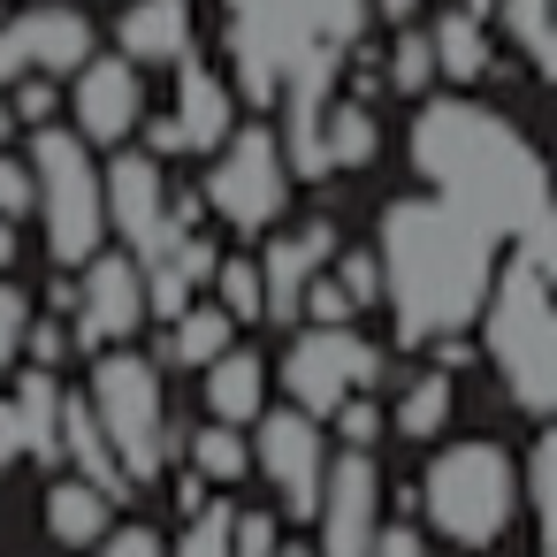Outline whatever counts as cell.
Here are the masks:
<instances>
[{
	"label": "cell",
	"mask_w": 557,
	"mask_h": 557,
	"mask_svg": "<svg viewBox=\"0 0 557 557\" xmlns=\"http://www.w3.org/2000/svg\"><path fill=\"white\" fill-rule=\"evenodd\" d=\"M222 16V70L245 108L275 115L283 161L298 184H329V138L321 115L336 100V70L351 39H367V0H214Z\"/></svg>",
	"instance_id": "cell-1"
},
{
	"label": "cell",
	"mask_w": 557,
	"mask_h": 557,
	"mask_svg": "<svg viewBox=\"0 0 557 557\" xmlns=\"http://www.w3.org/2000/svg\"><path fill=\"white\" fill-rule=\"evenodd\" d=\"M405 153H412V176L466 207L496 245L527 252L557 230V184H549V161L534 153V138L496 115L488 100L473 92H428L412 100V131H405Z\"/></svg>",
	"instance_id": "cell-2"
},
{
	"label": "cell",
	"mask_w": 557,
	"mask_h": 557,
	"mask_svg": "<svg viewBox=\"0 0 557 557\" xmlns=\"http://www.w3.org/2000/svg\"><path fill=\"white\" fill-rule=\"evenodd\" d=\"M374 252H382V306H389V329H397V344H428V336H458V329H473L481 321V306H488V283H496V237L466 214V207H450V199H435V191H420V199H389L382 207V222H374Z\"/></svg>",
	"instance_id": "cell-3"
},
{
	"label": "cell",
	"mask_w": 557,
	"mask_h": 557,
	"mask_svg": "<svg viewBox=\"0 0 557 557\" xmlns=\"http://www.w3.org/2000/svg\"><path fill=\"white\" fill-rule=\"evenodd\" d=\"M473 344L496 374V389L527 420H557V290L511 252L488 283V306L473 321Z\"/></svg>",
	"instance_id": "cell-4"
},
{
	"label": "cell",
	"mask_w": 557,
	"mask_h": 557,
	"mask_svg": "<svg viewBox=\"0 0 557 557\" xmlns=\"http://www.w3.org/2000/svg\"><path fill=\"white\" fill-rule=\"evenodd\" d=\"M412 496H420V519H428L450 549H496L504 527H511L519 504H527L511 450L488 443V435H458V443L435 435V458L420 466Z\"/></svg>",
	"instance_id": "cell-5"
},
{
	"label": "cell",
	"mask_w": 557,
	"mask_h": 557,
	"mask_svg": "<svg viewBox=\"0 0 557 557\" xmlns=\"http://www.w3.org/2000/svg\"><path fill=\"white\" fill-rule=\"evenodd\" d=\"M92 420L123 466L131 488H161L169 466H176V428H169V382H161V359H146L138 344H108L92 351Z\"/></svg>",
	"instance_id": "cell-6"
},
{
	"label": "cell",
	"mask_w": 557,
	"mask_h": 557,
	"mask_svg": "<svg viewBox=\"0 0 557 557\" xmlns=\"http://www.w3.org/2000/svg\"><path fill=\"white\" fill-rule=\"evenodd\" d=\"M32 176H39V237L54 268H85L108 245V176H100V146H85L70 123H39L24 146Z\"/></svg>",
	"instance_id": "cell-7"
},
{
	"label": "cell",
	"mask_w": 557,
	"mask_h": 557,
	"mask_svg": "<svg viewBox=\"0 0 557 557\" xmlns=\"http://www.w3.org/2000/svg\"><path fill=\"white\" fill-rule=\"evenodd\" d=\"M199 199H207V214H222V222H230L237 237H252V245H260L283 214H290L298 176H290V161H283L275 115H268V123H237V131L207 153Z\"/></svg>",
	"instance_id": "cell-8"
},
{
	"label": "cell",
	"mask_w": 557,
	"mask_h": 557,
	"mask_svg": "<svg viewBox=\"0 0 557 557\" xmlns=\"http://www.w3.org/2000/svg\"><path fill=\"white\" fill-rule=\"evenodd\" d=\"M382 367H389V351H382L374 336H359L351 321H336V329H329V321H306V329L290 336V351L275 359V389H283V405L329 420L351 389H374Z\"/></svg>",
	"instance_id": "cell-9"
},
{
	"label": "cell",
	"mask_w": 557,
	"mask_h": 557,
	"mask_svg": "<svg viewBox=\"0 0 557 557\" xmlns=\"http://www.w3.org/2000/svg\"><path fill=\"white\" fill-rule=\"evenodd\" d=\"M252 466L275 488L283 519H306L313 527L321 481H329V428L313 412H298V405H275V412L260 405V420H252Z\"/></svg>",
	"instance_id": "cell-10"
},
{
	"label": "cell",
	"mask_w": 557,
	"mask_h": 557,
	"mask_svg": "<svg viewBox=\"0 0 557 557\" xmlns=\"http://www.w3.org/2000/svg\"><path fill=\"white\" fill-rule=\"evenodd\" d=\"M100 176H108V237H123V252H138V268H153L184 237L169 222V169H161V153L123 138V146H108Z\"/></svg>",
	"instance_id": "cell-11"
},
{
	"label": "cell",
	"mask_w": 557,
	"mask_h": 557,
	"mask_svg": "<svg viewBox=\"0 0 557 557\" xmlns=\"http://www.w3.org/2000/svg\"><path fill=\"white\" fill-rule=\"evenodd\" d=\"M153 321V298H146V268L138 252H92L77 268V298H70V336L77 351H108V344H138V329Z\"/></svg>",
	"instance_id": "cell-12"
},
{
	"label": "cell",
	"mask_w": 557,
	"mask_h": 557,
	"mask_svg": "<svg viewBox=\"0 0 557 557\" xmlns=\"http://www.w3.org/2000/svg\"><path fill=\"white\" fill-rule=\"evenodd\" d=\"M92 47H100V32H92L85 9H70V0H16V9L0 16V85L70 77Z\"/></svg>",
	"instance_id": "cell-13"
},
{
	"label": "cell",
	"mask_w": 557,
	"mask_h": 557,
	"mask_svg": "<svg viewBox=\"0 0 557 557\" xmlns=\"http://www.w3.org/2000/svg\"><path fill=\"white\" fill-rule=\"evenodd\" d=\"M62 100H70V131L85 138V146H123V138H138V123H146V70L115 47V54H85L70 77H62Z\"/></svg>",
	"instance_id": "cell-14"
},
{
	"label": "cell",
	"mask_w": 557,
	"mask_h": 557,
	"mask_svg": "<svg viewBox=\"0 0 557 557\" xmlns=\"http://www.w3.org/2000/svg\"><path fill=\"white\" fill-rule=\"evenodd\" d=\"M382 527V466L374 450H329V481H321V511H313V549L321 557H367Z\"/></svg>",
	"instance_id": "cell-15"
},
{
	"label": "cell",
	"mask_w": 557,
	"mask_h": 557,
	"mask_svg": "<svg viewBox=\"0 0 557 557\" xmlns=\"http://www.w3.org/2000/svg\"><path fill=\"white\" fill-rule=\"evenodd\" d=\"M16 466H62V374L32 359L0 382V481Z\"/></svg>",
	"instance_id": "cell-16"
},
{
	"label": "cell",
	"mask_w": 557,
	"mask_h": 557,
	"mask_svg": "<svg viewBox=\"0 0 557 557\" xmlns=\"http://www.w3.org/2000/svg\"><path fill=\"white\" fill-rule=\"evenodd\" d=\"M336 222H298V230H268L260 237V283H268V329H298V298H306V283L336 260Z\"/></svg>",
	"instance_id": "cell-17"
},
{
	"label": "cell",
	"mask_w": 557,
	"mask_h": 557,
	"mask_svg": "<svg viewBox=\"0 0 557 557\" xmlns=\"http://www.w3.org/2000/svg\"><path fill=\"white\" fill-rule=\"evenodd\" d=\"M237 85H230V70H207L199 54H184L176 62V100H169V131H176V153H214L230 131H237Z\"/></svg>",
	"instance_id": "cell-18"
},
{
	"label": "cell",
	"mask_w": 557,
	"mask_h": 557,
	"mask_svg": "<svg viewBox=\"0 0 557 557\" xmlns=\"http://www.w3.org/2000/svg\"><path fill=\"white\" fill-rule=\"evenodd\" d=\"M115 47L138 70H176L184 54H199V0H131L115 16Z\"/></svg>",
	"instance_id": "cell-19"
},
{
	"label": "cell",
	"mask_w": 557,
	"mask_h": 557,
	"mask_svg": "<svg viewBox=\"0 0 557 557\" xmlns=\"http://www.w3.org/2000/svg\"><path fill=\"white\" fill-rule=\"evenodd\" d=\"M115 488H100L92 473H54L47 481V496H39V519H47V534L62 542V549H100V534L115 527Z\"/></svg>",
	"instance_id": "cell-20"
},
{
	"label": "cell",
	"mask_w": 557,
	"mask_h": 557,
	"mask_svg": "<svg viewBox=\"0 0 557 557\" xmlns=\"http://www.w3.org/2000/svg\"><path fill=\"white\" fill-rule=\"evenodd\" d=\"M268 389H275V367H268L260 351H245V344H230L222 359L199 367V405H207V420H237V428H252L260 405H268Z\"/></svg>",
	"instance_id": "cell-21"
},
{
	"label": "cell",
	"mask_w": 557,
	"mask_h": 557,
	"mask_svg": "<svg viewBox=\"0 0 557 557\" xmlns=\"http://www.w3.org/2000/svg\"><path fill=\"white\" fill-rule=\"evenodd\" d=\"M428 47H435V77L443 85H458V92H473V85H488V70H496V39H488V16H473V9H450L428 24Z\"/></svg>",
	"instance_id": "cell-22"
},
{
	"label": "cell",
	"mask_w": 557,
	"mask_h": 557,
	"mask_svg": "<svg viewBox=\"0 0 557 557\" xmlns=\"http://www.w3.org/2000/svg\"><path fill=\"white\" fill-rule=\"evenodd\" d=\"M161 329H169V344H161V367H191V374H199L207 359H222V351L237 344V321L222 313V298H214V290L184 298V306H176V313H169Z\"/></svg>",
	"instance_id": "cell-23"
},
{
	"label": "cell",
	"mask_w": 557,
	"mask_h": 557,
	"mask_svg": "<svg viewBox=\"0 0 557 557\" xmlns=\"http://www.w3.org/2000/svg\"><path fill=\"white\" fill-rule=\"evenodd\" d=\"M450 412H458L450 374H443V367H420V374H405V389H397V405H389V428H397L405 443H435V435L450 428Z\"/></svg>",
	"instance_id": "cell-24"
},
{
	"label": "cell",
	"mask_w": 557,
	"mask_h": 557,
	"mask_svg": "<svg viewBox=\"0 0 557 557\" xmlns=\"http://www.w3.org/2000/svg\"><path fill=\"white\" fill-rule=\"evenodd\" d=\"M184 466H191L207 488H237V481L252 473V443H245L237 420H199V428L184 435Z\"/></svg>",
	"instance_id": "cell-25"
},
{
	"label": "cell",
	"mask_w": 557,
	"mask_h": 557,
	"mask_svg": "<svg viewBox=\"0 0 557 557\" xmlns=\"http://www.w3.org/2000/svg\"><path fill=\"white\" fill-rule=\"evenodd\" d=\"M321 138H329V161H336V169H374V161H382V123H374V100L336 92V100H329V115H321Z\"/></svg>",
	"instance_id": "cell-26"
},
{
	"label": "cell",
	"mask_w": 557,
	"mask_h": 557,
	"mask_svg": "<svg viewBox=\"0 0 557 557\" xmlns=\"http://www.w3.org/2000/svg\"><path fill=\"white\" fill-rule=\"evenodd\" d=\"M519 488H527L542 557H557V420H542V435H534V450H527V466H519Z\"/></svg>",
	"instance_id": "cell-27"
},
{
	"label": "cell",
	"mask_w": 557,
	"mask_h": 557,
	"mask_svg": "<svg viewBox=\"0 0 557 557\" xmlns=\"http://www.w3.org/2000/svg\"><path fill=\"white\" fill-rule=\"evenodd\" d=\"M214 298H222V313L237 321V329H268V283H260V252H222V268H214V283H207Z\"/></svg>",
	"instance_id": "cell-28"
},
{
	"label": "cell",
	"mask_w": 557,
	"mask_h": 557,
	"mask_svg": "<svg viewBox=\"0 0 557 557\" xmlns=\"http://www.w3.org/2000/svg\"><path fill=\"white\" fill-rule=\"evenodd\" d=\"M382 77H389V92H405V100H428L443 77H435V47H428V32L420 24H397L389 32V62H382Z\"/></svg>",
	"instance_id": "cell-29"
},
{
	"label": "cell",
	"mask_w": 557,
	"mask_h": 557,
	"mask_svg": "<svg viewBox=\"0 0 557 557\" xmlns=\"http://www.w3.org/2000/svg\"><path fill=\"white\" fill-rule=\"evenodd\" d=\"M230 519H237V504L207 496L199 511H184V534L169 542V557H230Z\"/></svg>",
	"instance_id": "cell-30"
},
{
	"label": "cell",
	"mask_w": 557,
	"mask_h": 557,
	"mask_svg": "<svg viewBox=\"0 0 557 557\" xmlns=\"http://www.w3.org/2000/svg\"><path fill=\"white\" fill-rule=\"evenodd\" d=\"M321 428H329V443H344V450H374V443H382V428H389V412L374 405V389H351Z\"/></svg>",
	"instance_id": "cell-31"
},
{
	"label": "cell",
	"mask_w": 557,
	"mask_h": 557,
	"mask_svg": "<svg viewBox=\"0 0 557 557\" xmlns=\"http://www.w3.org/2000/svg\"><path fill=\"white\" fill-rule=\"evenodd\" d=\"M329 275L351 290V306H359V313H374V306H382V252H374V245H336Z\"/></svg>",
	"instance_id": "cell-32"
},
{
	"label": "cell",
	"mask_w": 557,
	"mask_h": 557,
	"mask_svg": "<svg viewBox=\"0 0 557 557\" xmlns=\"http://www.w3.org/2000/svg\"><path fill=\"white\" fill-rule=\"evenodd\" d=\"M496 16H504V39L542 70V54H549V0H496Z\"/></svg>",
	"instance_id": "cell-33"
},
{
	"label": "cell",
	"mask_w": 557,
	"mask_h": 557,
	"mask_svg": "<svg viewBox=\"0 0 557 557\" xmlns=\"http://www.w3.org/2000/svg\"><path fill=\"white\" fill-rule=\"evenodd\" d=\"M70 351H77V336H70V313H54V306L39 313V306H32V321H24V359H32V367H62Z\"/></svg>",
	"instance_id": "cell-34"
},
{
	"label": "cell",
	"mask_w": 557,
	"mask_h": 557,
	"mask_svg": "<svg viewBox=\"0 0 557 557\" xmlns=\"http://www.w3.org/2000/svg\"><path fill=\"white\" fill-rule=\"evenodd\" d=\"M0 92H9V115L24 131H39V123L62 115V77H16V85H0Z\"/></svg>",
	"instance_id": "cell-35"
},
{
	"label": "cell",
	"mask_w": 557,
	"mask_h": 557,
	"mask_svg": "<svg viewBox=\"0 0 557 557\" xmlns=\"http://www.w3.org/2000/svg\"><path fill=\"white\" fill-rule=\"evenodd\" d=\"M0 214H9V222H32V214H39V176H32V161L9 153V146H0Z\"/></svg>",
	"instance_id": "cell-36"
},
{
	"label": "cell",
	"mask_w": 557,
	"mask_h": 557,
	"mask_svg": "<svg viewBox=\"0 0 557 557\" xmlns=\"http://www.w3.org/2000/svg\"><path fill=\"white\" fill-rule=\"evenodd\" d=\"M283 549V527H275V511H260V504H237V519H230V557H275Z\"/></svg>",
	"instance_id": "cell-37"
},
{
	"label": "cell",
	"mask_w": 557,
	"mask_h": 557,
	"mask_svg": "<svg viewBox=\"0 0 557 557\" xmlns=\"http://www.w3.org/2000/svg\"><path fill=\"white\" fill-rule=\"evenodd\" d=\"M24 321H32V298L16 275H0V382H9V367L24 359Z\"/></svg>",
	"instance_id": "cell-38"
},
{
	"label": "cell",
	"mask_w": 557,
	"mask_h": 557,
	"mask_svg": "<svg viewBox=\"0 0 557 557\" xmlns=\"http://www.w3.org/2000/svg\"><path fill=\"white\" fill-rule=\"evenodd\" d=\"M298 321H329V329H336V321H359V306H351V290L321 268V275L306 283V298H298Z\"/></svg>",
	"instance_id": "cell-39"
},
{
	"label": "cell",
	"mask_w": 557,
	"mask_h": 557,
	"mask_svg": "<svg viewBox=\"0 0 557 557\" xmlns=\"http://www.w3.org/2000/svg\"><path fill=\"white\" fill-rule=\"evenodd\" d=\"M367 557H435V542H428V527H420L412 511H397V519L374 527V549H367Z\"/></svg>",
	"instance_id": "cell-40"
},
{
	"label": "cell",
	"mask_w": 557,
	"mask_h": 557,
	"mask_svg": "<svg viewBox=\"0 0 557 557\" xmlns=\"http://www.w3.org/2000/svg\"><path fill=\"white\" fill-rule=\"evenodd\" d=\"M100 557H169V542H161L146 519H115V527L100 534Z\"/></svg>",
	"instance_id": "cell-41"
},
{
	"label": "cell",
	"mask_w": 557,
	"mask_h": 557,
	"mask_svg": "<svg viewBox=\"0 0 557 557\" xmlns=\"http://www.w3.org/2000/svg\"><path fill=\"white\" fill-rule=\"evenodd\" d=\"M367 9H374V24H382V32H397V24H420V0H367Z\"/></svg>",
	"instance_id": "cell-42"
},
{
	"label": "cell",
	"mask_w": 557,
	"mask_h": 557,
	"mask_svg": "<svg viewBox=\"0 0 557 557\" xmlns=\"http://www.w3.org/2000/svg\"><path fill=\"white\" fill-rule=\"evenodd\" d=\"M24 222H9V214H0V275H16V260H24V237H16Z\"/></svg>",
	"instance_id": "cell-43"
},
{
	"label": "cell",
	"mask_w": 557,
	"mask_h": 557,
	"mask_svg": "<svg viewBox=\"0 0 557 557\" xmlns=\"http://www.w3.org/2000/svg\"><path fill=\"white\" fill-rule=\"evenodd\" d=\"M534 77H549V85H557V0H549V54H542V70H534Z\"/></svg>",
	"instance_id": "cell-44"
},
{
	"label": "cell",
	"mask_w": 557,
	"mask_h": 557,
	"mask_svg": "<svg viewBox=\"0 0 557 557\" xmlns=\"http://www.w3.org/2000/svg\"><path fill=\"white\" fill-rule=\"evenodd\" d=\"M16 138V115H9V92H0V146H9Z\"/></svg>",
	"instance_id": "cell-45"
},
{
	"label": "cell",
	"mask_w": 557,
	"mask_h": 557,
	"mask_svg": "<svg viewBox=\"0 0 557 557\" xmlns=\"http://www.w3.org/2000/svg\"><path fill=\"white\" fill-rule=\"evenodd\" d=\"M275 557H321V549H313V542H283Z\"/></svg>",
	"instance_id": "cell-46"
},
{
	"label": "cell",
	"mask_w": 557,
	"mask_h": 557,
	"mask_svg": "<svg viewBox=\"0 0 557 557\" xmlns=\"http://www.w3.org/2000/svg\"><path fill=\"white\" fill-rule=\"evenodd\" d=\"M9 9H16V0H0V16H9Z\"/></svg>",
	"instance_id": "cell-47"
},
{
	"label": "cell",
	"mask_w": 557,
	"mask_h": 557,
	"mask_svg": "<svg viewBox=\"0 0 557 557\" xmlns=\"http://www.w3.org/2000/svg\"><path fill=\"white\" fill-rule=\"evenodd\" d=\"M549 184H557V161H549Z\"/></svg>",
	"instance_id": "cell-48"
}]
</instances>
